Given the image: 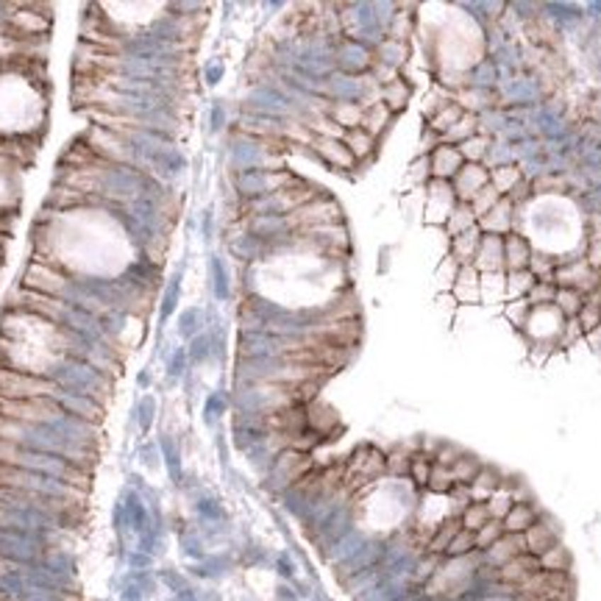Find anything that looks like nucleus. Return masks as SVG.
<instances>
[{
  "label": "nucleus",
  "instance_id": "22",
  "mask_svg": "<svg viewBox=\"0 0 601 601\" xmlns=\"http://www.w3.org/2000/svg\"><path fill=\"white\" fill-rule=\"evenodd\" d=\"M342 142L345 148L351 150V156L356 159V164L368 162L371 156H376V148H378V140L373 134H368L365 128H354V131H345L342 134Z\"/></svg>",
  "mask_w": 601,
  "mask_h": 601
},
{
  "label": "nucleus",
  "instance_id": "18",
  "mask_svg": "<svg viewBox=\"0 0 601 601\" xmlns=\"http://www.w3.org/2000/svg\"><path fill=\"white\" fill-rule=\"evenodd\" d=\"M537 521H540V510L532 501H521V504H512V510L504 515L501 524L507 534H526Z\"/></svg>",
  "mask_w": 601,
  "mask_h": 601
},
{
  "label": "nucleus",
  "instance_id": "37",
  "mask_svg": "<svg viewBox=\"0 0 601 601\" xmlns=\"http://www.w3.org/2000/svg\"><path fill=\"white\" fill-rule=\"evenodd\" d=\"M432 465H434L432 454H426V451H417V454H412V462H410V479L415 482V488H426V485H429Z\"/></svg>",
  "mask_w": 601,
  "mask_h": 601
},
{
  "label": "nucleus",
  "instance_id": "25",
  "mask_svg": "<svg viewBox=\"0 0 601 601\" xmlns=\"http://www.w3.org/2000/svg\"><path fill=\"white\" fill-rule=\"evenodd\" d=\"M395 120V114L390 112L381 101L378 103H371V106H365V117H362V128L368 131V134H373L376 140H381V131H387L390 128V123Z\"/></svg>",
  "mask_w": 601,
  "mask_h": 601
},
{
  "label": "nucleus",
  "instance_id": "53",
  "mask_svg": "<svg viewBox=\"0 0 601 601\" xmlns=\"http://www.w3.org/2000/svg\"><path fill=\"white\" fill-rule=\"evenodd\" d=\"M223 125H225V109L223 103H218L212 109V131H223Z\"/></svg>",
  "mask_w": 601,
  "mask_h": 601
},
{
  "label": "nucleus",
  "instance_id": "32",
  "mask_svg": "<svg viewBox=\"0 0 601 601\" xmlns=\"http://www.w3.org/2000/svg\"><path fill=\"white\" fill-rule=\"evenodd\" d=\"M488 521H493V518H490L488 504H482V501H471V504L459 512V524H462V529H468V532H473V534L488 524Z\"/></svg>",
  "mask_w": 601,
  "mask_h": 601
},
{
  "label": "nucleus",
  "instance_id": "29",
  "mask_svg": "<svg viewBox=\"0 0 601 601\" xmlns=\"http://www.w3.org/2000/svg\"><path fill=\"white\" fill-rule=\"evenodd\" d=\"M473 225H479V220H476V215H473L471 203H456L443 228H446V234H449V237H456V234H462V231H471Z\"/></svg>",
  "mask_w": 601,
  "mask_h": 601
},
{
  "label": "nucleus",
  "instance_id": "28",
  "mask_svg": "<svg viewBox=\"0 0 601 601\" xmlns=\"http://www.w3.org/2000/svg\"><path fill=\"white\" fill-rule=\"evenodd\" d=\"M482 468H485V465H482V459L465 451V454H462V456L451 465L449 471H451V476H454V485H465V488H468V485L479 476V471H482Z\"/></svg>",
  "mask_w": 601,
  "mask_h": 601
},
{
  "label": "nucleus",
  "instance_id": "12",
  "mask_svg": "<svg viewBox=\"0 0 601 601\" xmlns=\"http://www.w3.org/2000/svg\"><path fill=\"white\" fill-rule=\"evenodd\" d=\"M429 162H432V179H440V181H454V176L465 164L459 148L446 145V142H440L437 148L429 153Z\"/></svg>",
  "mask_w": 601,
  "mask_h": 601
},
{
  "label": "nucleus",
  "instance_id": "8",
  "mask_svg": "<svg viewBox=\"0 0 601 601\" xmlns=\"http://www.w3.org/2000/svg\"><path fill=\"white\" fill-rule=\"evenodd\" d=\"M473 267L485 273H504V237L498 234H482L479 251L473 257Z\"/></svg>",
  "mask_w": 601,
  "mask_h": 601
},
{
  "label": "nucleus",
  "instance_id": "4",
  "mask_svg": "<svg viewBox=\"0 0 601 601\" xmlns=\"http://www.w3.org/2000/svg\"><path fill=\"white\" fill-rule=\"evenodd\" d=\"M376 64L373 47L354 42V39H339L335 45V70L345 75H371Z\"/></svg>",
  "mask_w": 601,
  "mask_h": 601
},
{
  "label": "nucleus",
  "instance_id": "11",
  "mask_svg": "<svg viewBox=\"0 0 601 601\" xmlns=\"http://www.w3.org/2000/svg\"><path fill=\"white\" fill-rule=\"evenodd\" d=\"M479 228L482 234H498V237L515 231V203L510 198H501L485 218H479Z\"/></svg>",
  "mask_w": 601,
  "mask_h": 601
},
{
  "label": "nucleus",
  "instance_id": "44",
  "mask_svg": "<svg viewBox=\"0 0 601 601\" xmlns=\"http://www.w3.org/2000/svg\"><path fill=\"white\" fill-rule=\"evenodd\" d=\"M179 296H181V273H176V276H173V281H170V284H167V290H164L162 312H159V318H162V320H167V318L173 315V309L179 306Z\"/></svg>",
  "mask_w": 601,
  "mask_h": 601
},
{
  "label": "nucleus",
  "instance_id": "13",
  "mask_svg": "<svg viewBox=\"0 0 601 601\" xmlns=\"http://www.w3.org/2000/svg\"><path fill=\"white\" fill-rule=\"evenodd\" d=\"M451 293H454V298L459 300V303H476V300H482V273L473 264L456 267Z\"/></svg>",
  "mask_w": 601,
  "mask_h": 601
},
{
  "label": "nucleus",
  "instance_id": "34",
  "mask_svg": "<svg viewBox=\"0 0 601 601\" xmlns=\"http://www.w3.org/2000/svg\"><path fill=\"white\" fill-rule=\"evenodd\" d=\"M537 563H540V571H549V573H568L571 571V554H568V549L565 546H554V549H549L543 557H537Z\"/></svg>",
  "mask_w": 601,
  "mask_h": 601
},
{
  "label": "nucleus",
  "instance_id": "46",
  "mask_svg": "<svg viewBox=\"0 0 601 601\" xmlns=\"http://www.w3.org/2000/svg\"><path fill=\"white\" fill-rule=\"evenodd\" d=\"M410 462H412V454H410V451L395 449L393 454H387V473L410 476Z\"/></svg>",
  "mask_w": 601,
  "mask_h": 601
},
{
  "label": "nucleus",
  "instance_id": "20",
  "mask_svg": "<svg viewBox=\"0 0 601 601\" xmlns=\"http://www.w3.org/2000/svg\"><path fill=\"white\" fill-rule=\"evenodd\" d=\"M501 485H504V473H501V471H495V468H490V465H485V468L479 471V476L468 485V490H471V501H482V504H488L490 498L501 490Z\"/></svg>",
  "mask_w": 601,
  "mask_h": 601
},
{
  "label": "nucleus",
  "instance_id": "21",
  "mask_svg": "<svg viewBox=\"0 0 601 601\" xmlns=\"http://www.w3.org/2000/svg\"><path fill=\"white\" fill-rule=\"evenodd\" d=\"M498 84H501V73H498V67H495V62L493 59H482V62H476L468 73H465V81H462V86H473V89H498Z\"/></svg>",
  "mask_w": 601,
  "mask_h": 601
},
{
  "label": "nucleus",
  "instance_id": "15",
  "mask_svg": "<svg viewBox=\"0 0 601 601\" xmlns=\"http://www.w3.org/2000/svg\"><path fill=\"white\" fill-rule=\"evenodd\" d=\"M537 84L532 78H507L498 84V101L501 103H515V106H532L537 101Z\"/></svg>",
  "mask_w": 601,
  "mask_h": 601
},
{
  "label": "nucleus",
  "instance_id": "48",
  "mask_svg": "<svg viewBox=\"0 0 601 601\" xmlns=\"http://www.w3.org/2000/svg\"><path fill=\"white\" fill-rule=\"evenodd\" d=\"M410 181L412 184H429L432 181V162H429V156H417L412 164H410Z\"/></svg>",
  "mask_w": 601,
  "mask_h": 601
},
{
  "label": "nucleus",
  "instance_id": "43",
  "mask_svg": "<svg viewBox=\"0 0 601 601\" xmlns=\"http://www.w3.org/2000/svg\"><path fill=\"white\" fill-rule=\"evenodd\" d=\"M189 359L192 362H203V359H209L212 354H215V342H212V335H206V332H201L198 337L189 339Z\"/></svg>",
  "mask_w": 601,
  "mask_h": 601
},
{
  "label": "nucleus",
  "instance_id": "23",
  "mask_svg": "<svg viewBox=\"0 0 601 601\" xmlns=\"http://www.w3.org/2000/svg\"><path fill=\"white\" fill-rule=\"evenodd\" d=\"M228 248H231V254L240 262H257V259H262L264 254H267V245H264L262 240H257L254 234H248V231H240L237 237H231L228 240Z\"/></svg>",
  "mask_w": 601,
  "mask_h": 601
},
{
  "label": "nucleus",
  "instance_id": "36",
  "mask_svg": "<svg viewBox=\"0 0 601 601\" xmlns=\"http://www.w3.org/2000/svg\"><path fill=\"white\" fill-rule=\"evenodd\" d=\"M490 142H493L490 137L476 134V137H471L468 142H462V145H459V153H462V159H465L468 164H485V156H488Z\"/></svg>",
  "mask_w": 601,
  "mask_h": 601
},
{
  "label": "nucleus",
  "instance_id": "17",
  "mask_svg": "<svg viewBox=\"0 0 601 601\" xmlns=\"http://www.w3.org/2000/svg\"><path fill=\"white\" fill-rule=\"evenodd\" d=\"M479 242H482V228L479 225H473L471 231H462V234L451 237L449 240L451 259L459 264V267L462 264H473V257L479 251Z\"/></svg>",
  "mask_w": 601,
  "mask_h": 601
},
{
  "label": "nucleus",
  "instance_id": "57",
  "mask_svg": "<svg viewBox=\"0 0 601 601\" xmlns=\"http://www.w3.org/2000/svg\"><path fill=\"white\" fill-rule=\"evenodd\" d=\"M599 276H601V270H599Z\"/></svg>",
  "mask_w": 601,
  "mask_h": 601
},
{
  "label": "nucleus",
  "instance_id": "51",
  "mask_svg": "<svg viewBox=\"0 0 601 601\" xmlns=\"http://www.w3.org/2000/svg\"><path fill=\"white\" fill-rule=\"evenodd\" d=\"M187 348H176L173 351V359H170V376H181L184 373V368H187Z\"/></svg>",
  "mask_w": 601,
  "mask_h": 601
},
{
  "label": "nucleus",
  "instance_id": "40",
  "mask_svg": "<svg viewBox=\"0 0 601 601\" xmlns=\"http://www.w3.org/2000/svg\"><path fill=\"white\" fill-rule=\"evenodd\" d=\"M201 329H203V312H201V309L192 306V309H187V312L179 318V335H181V337H187V339L198 337Z\"/></svg>",
  "mask_w": 601,
  "mask_h": 601
},
{
  "label": "nucleus",
  "instance_id": "47",
  "mask_svg": "<svg viewBox=\"0 0 601 601\" xmlns=\"http://www.w3.org/2000/svg\"><path fill=\"white\" fill-rule=\"evenodd\" d=\"M554 296H557V284L554 281H537L529 293V303L532 306H546V303H554Z\"/></svg>",
  "mask_w": 601,
  "mask_h": 601
},
{
  "label": "nucleus",
  "instance_id": "2",
  "mask_svg": "<svg viewBox=\"0 0 601 601\" xmlns=\"http://www.w3.org/2000/svg\"><path fill=\"white\" fill-rule=\"evenodd\" d=\"M64 390L59 381L47 376L23 373L11 368H0V395L3 398H59Z\"/></svg>",
  "mask_w": 601,
  "mask_h": 601
},
{
  "label": "nucleus",
  "instance_id": "39",
  "mask_svg": "<svg viewBox=\"0 0 601 601\" xmlns=\"http://www.w3.org/2000/svg\"><path fill=\"white\" fill-rule=\"evenodd\" d=\"M451 488H454V476H451V471L446 465H432V476H429V485L426 490L429 493H434V495H449Z\"/></svg>",
  "mask_w": 601,
  "mask_h": 601
},
{
  "label": "nucleus",
  "instance_id": "56",
  "mask_svg": "<svg viewBox=\"0 0 601 601\" xmlns=\"http://www.w3.org/2000/svg\"><path fill=\"white\" fill-rule=\"evenodd\" d=\"M203 237L212 240V212H203Z\"/></svg>",
  "mask_w": 601,
  "mask_h": 601
},
{
  "label": "nucleus",
  "instance_id": "52",
  "mask_svg": "<svg viewBox=\"0 0 601 601\" xmlns=\"http://www.w3.org/2000/svg\"><path fill=\"white\" fill-rule=\"evenodd\" d=\"M585 262L590 264L593 270H601V242H590V248H588V257H585Z\"/></svg>",
  "mask_w": 601,
  "mask_h": 601
},
{
  "label": "nucleus",
  "instance_id": "45",
  "mask_svg": "<svg viewBox=\"0 0 601 601\" xmlns=\"http://www.w3.org/2000/svg\"><path fill=\"white\" fill-rule=\"evenodd\" d=\"M498 201H501V195L493 189V184H488V187L482 189V192H479V195L471 201V209H473L476 220H479V218H485V215H488V212L493 209V206H495V203H498Z\"/></svg>",
  "mask_w": 601,
  "mask_h": 601
},
{
  "label": "nucleus",
  "instance_id": "1",
  "mask_svg": "<svg viewBox=\"0 0 601 601\" xmlns=\"http://www.w3.org/2000/svg\"><path fill=\"white\" fill-rule=\"evenodd\" d=\"M0 417L26 423V426H50L64 420L67 412L56 398H3L0 395Z\"/></svg>",
  "mask_w": 601,
  "mask_h": 601
},
{
  "label": "nucleus",
  "instance_id": "38",
  "mask_svg": "<svg viewBox=\"0 0 601 601\" xmlns=\"http://www.w3.org/2000/svg\"><path fill=\"white\" fill-rule=\"evenodd\" d=\"M576 323L582 329V335H590L596 326H601V300L596 298H585V306L582 312L576 315Z\"/></svg>",
  "mask_w": 601,
  "mask_h": 601
},
{
  "label": "nucleus",
  "instance_id": "50",
  "mask_svg": "<svg viewBox=\"0 0 601 601\" xmlns=\"http://www.w3.org/2000/svg\"><path fill=\"white\" fill-rule=\"evenodd\" d=\"M462 454H465V451L456 449V446H451V443H440V446H437V451H434V462H437V465H446V468H451V465H454V462H456Z\"/></svg>",
  "mask_w": 601,
  "mask_h": 601
},
{
  "label": "nucleus",
  "instance_id": "30",
  "mask_svg": "<svg viewBox=\"0 0 601 601\" xmlns=\"http://www.w3.org/2000/svg\"><path fill=\"white\" fill-rule=\"evenodd\" d=\"M507 298L510 300H518V298H529L532 287L537 284L534 273L532 270H515V273H507Z\"/></svg>",
  "mask_w": 601,
  "mask_h": 601
},
{
  "label": "nucleus",
  "instance_id": "31",
  "mask_svg": "<svg viewBox=\"0 0 601 601\" xmlns=\"http://www.w3.org/2000/svg\"><path fill=\"white\" fill-rule=\"evenodd\" d=\"M504 164H518L515 162V148L507 142V140H501V137H495L493 142H490L488 148V156H485V167H504Z\"/></svg>",
  "mask_w": 601,
  "mask_h": 601
},
{
  "label": "nucleus",
  "instance_id": "49",
  "mask_svg": "<svg viewBox=\"0 0 601 601\" xmlns=\"http://www.w3.org/2000/svg\"><path fill=\"white\" fill-rule=\"evenodd\" d=\"M529 312H532V303H529V298H518V300H510L507 303V318L524 332V326H526V318H529Z\"/></svg>",
  "mask_w": 601,
  "mask_h": 601
},
{
  "label": "nucleus",
  "instance_id": "55",
  "mask_svg": "<svg viewBox=\"0 0 601 601\" xmlns=\"http://www.w3.org/2000/svg\"><path fill=\"white\" fill-rule=\"evenodd\" d=\"M585 337H588V342H590V348L601 354V326H596V329H593L590 335H585Z\"/></svg>",
  "mask_w": 601,
  "mask_h": 601
},
{
  "label": "nucleus",
  "instance_id": "27",
  "mask_svg": "<svg viewBox=\"0 0 601 601\" xmlns=\"http://www.w3.org/2000/svg\"><path fill=\"white\" fill-rule=\"evenodd\" d=\"M462 114H465V109H462L456 101H449V103H443V106L432 114V117H426V128L443 137V134L449 131L451 125H454V123H456Z\"/></svg>",
  "mask_w": 601,
  "mask_h": 601
},
{
  "label": "nucleus",
  "instance_id": "6",
  "mask_svg": "<svg viewBox=\"0 0 601 601\" xmlns=\"http://www.w3.org/2000/svg\"><path fill=\"white\" fill-rule=\"evenodd\" d=\"M309 148H312V156H315L320 164H326V167L335 170V173H345V170H354V167H356V159L351 156V150L345 148L342 140L315 137V140L309 142Z\"/></svg>",
  "mask_w": 601,
  "mask_h": 601
},
{
  "label": "nucleus",
  "instance_id": "16",
  "mask_svg": "<svg viewBox=\"0 0 601 601\" xmlns=\"http://www.w3.org/2000/svg\"><path fill=\"white\" fill-rule=\"evenodd\" d=\"M373 56H376V64L401 73L404 64H407V59H410V45H407V42H398V39L384 37L373 47Z\"/></svg>",
  "mask_w": 601,
  "mask_h": 601
},
{
  "label": "nucleus",
  "instance_id": "19",
  "mask_svg": "<svg viewBox=\"0 0 601 601\" xmlns=\"http://www.w3.org/2000/svg\"><path fill=\"white\" fill-rule=\"evenodd\" d=\"M410 98H412V84L404 78V75H398V78H393L390 84H384L381 86V92H378V101L390 109L393 114H401L407 106H410Z\"/></svg>",
  "mask_w": 601,
  "mask_h": 601
},
{
  "label": "nucleus",
  "instance_id": "42",
  "mask_svg": "<svg viewBox=\"0 0 601 601\" xmlns=\"http://www.w3.org/2000/svg\"><path fill=\"white\" fill-rule=\"evenodd\" d=\"M212 279H215V296L218 300H225L231 296V281H228V270L220 257H212Z\"/></svg>",
  "mask_w": 601,
  "mask_h": 601
},
{
  "label": "nucleus",
  "instance_id": "41",
  "mask_svg": "<svg viewBox=\"0 0 601 601\" xmlns=\"http://www.w3.org/2000/svg\"><path fill=\"white\" fill-rule=\"evenodd\" d=\"M507 532H504V524L501 521H488L476 532V551H488L495 540H501Z\"/></svg>",
  "mask_w": 601,
  "mask_h": 601
},
{
  "label": "nucleus",
  "instance_id": "35",
  "mask_svg": "<svg viewBox=\"0 0 601 601\" xmlns=\"http://www.w3.org/2000/svg\"><path fill=\"white\" fill-rule=\"evenodd\" d=\"M473 551H476V534L468 529H459L446 549V560H462V557H471Z\"/></svg>",
  "mask_w": 601,
  "mask_h": 601
},
{
  "label": "nucleus",
  "instance_id": "9",
  "mask_svg": "<svg viewBox=\"0 0 601 601\" xmlns=\"http://www.w3.org/2000/svg\"><path fill=\"white\" fill-rule=\"evenodd\" d=\"M524 543H526V554L543 557L549 549H554L560 543V532H557V526H554L551 518L540 515V521L524 534Z\"/></svg>",
  "mask_w": 601,
  "mask_h": 601
},
{
  "label": "nucleus",
  "instance_id": "33",
  "mask_svg": "<svg viewBox=\"0 0 601 601\" xmlns=\"http://www.w3.org/2000/svg\"><path fill=\"white\" fill-rule=\"evenodd\" d=\"M554 306L563 312L565 318H576L585 306V296L579 290H571V287H557V296H554Z\"/></svg>",
  "mask_w": 601,
  "mask_h": 601
},
{
  "label": "nucleus",
  "instance_id": "10",
  "mask_svg": "<svg viewBox=\"0 0 601 601\" xmlns=\"http://www.w3.org/2000/svg\"><path fill=\"white\" fill-rule=\"evenodd\" d=\"M532 242L524 237V231H510L504 237V273L529 270L532 264Z\"/></svg>",
  "mask_w": 601,
  "mask_h": 601
},
{
  "label": "nucleus",
  "instance_id": "14",
  "mask_svg": "<svg viewBox=\"0 0 601 601\" xmlns=\"http://www.w3.org/2000/svg\"><path fill=\"white\" fill-rule=\"evenodd\" d=\"M521 554H526L524 534H504L501 540H495L490 546L488 551H482V563L490 565V568H501V565H507L510 560H515Z\"/></svg>",
  "mask_w": 601,
  "mask_h": 601
},
{
  "label": "nucleus",
  "instance_id": "5",
  "mask_svg": "<svg viewBox=\"0 0 601 601\" xmlns=\"http://www.w3.org/2000/svg\"><path fill=\"white\" fill-rule=\"evenodd\" d=\"M456 195H454V187L451 181H440V179H432L426 184V209H423V220L429 225H446L449 215L456 206Z\"/></svg>",
  "mask_w": 601,
  "mask_h": 601
},
{
  "label": "nucleus",
  "instance_id": "26",
  "mask_svg": "<svg viewBox=\"0 0 601 601\" xmlns=\"http://www.w3.org/2000/svg\"><path fill=\"white\" fill-rule=\"evenodd\" d=\"M521 181H524V173H521L518 164H504V167L490 170V184H493V189H495L501 198H507Z\"/></svg>",
  "mask_w": 601,
  "mask_h": 601
},
{
  "label": "nucleus",
  "instance_id": "54",
  "mask_svg": "<svg viewBox=\"0 0 601 601\" xmlns=\"http://www.w3.org/2000/svg\"><path fill=\"white\" fill-rule=\"evenodd\" d=\"M223 64H220V62H212V64H209V67H206V84H218V81H220V78H223Z\"/></svg>",
  "mask_w": 601,
  "mask_h": 601
},
{
  "label": "nucleus",
  "instance_id": "7",
  "mask_svg": "<svg viewBox=\"0 0 601 601\" xmlns=\"http://www.w3.org/2000/svg\"><path fill=\"white\" fill-rule=\"evenodd\" d=\"M490 184V170L485 164H462V170L454 176L451 187H454V195L459 203H471L482 189Z\"/></svg>",
  "mask_w": 601,
  "mask_h": 601
},
{
  "label": "nucleus",
  "instance_id": "3",
  "mask_svg": "<svg viewBox=\"0 0 601 601\" xmlns=\"http://www.w3.org/2000/svg\"><path fill=\"white\" fill-rule=\"evenodd\" d=\"M315 468L312 462V454H303V451L296 449H284L273 456V465H270V488L273 490H290L296 482H300L309 471Z\"/></svg>",
  "mask_w": 601,
  "mask_h": 601
},
{
  "label": "nucleus",
  "instance_id": "24",
  "mask_svg": "<svg viewBox=\"0 0 601 601\" xmlns=\"http://www.w3.org/2000/svg\"><path fill=\"white\" fill-rule=\"evenodd\" d=\"M479 134V120H476V114L473 112H465L454 125H451L449 131L440 137L446 145H454V148H459L462 142H468L471 137H476Z\"/></svg>",
  "mask_w": 601,
  "mask_h": 601
}]
</instances>
